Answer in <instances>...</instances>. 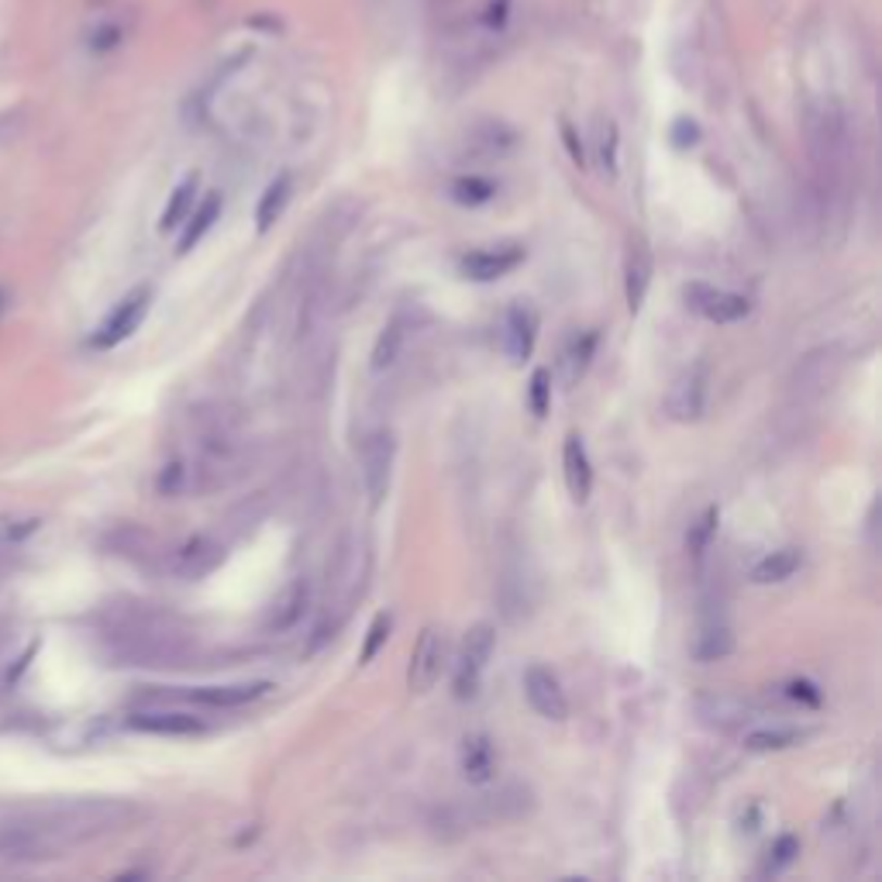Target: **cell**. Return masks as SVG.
<instances>
[{
  "label": "cell",
  "mask_w": 882,
  "mask_h": 882,
  "mask_svg": "<svg viewBox=\"0 0 882 882\" xmlns=\"http://www.w3.org/2000/svg\"><path fill=\"white\" fill-rule=\"evenodd\" d=\"M122 666H187L193 645L187 631L166 625L163 617H138L111 634Z\"/></svg>",
  "instance_id": "cell-1"
},
{
  "label": "cell",
  "mask_w": 882,
  "mask_h": 882,
  "mask_svg": "<svg viewBox=\"0 0 882 882\" xmlns=\"http://www.w3.org/2000/svg\"><path fill=\"white\" fill-rule=\"evenodd\" d=\"M496 645V631L490 625H476L466 631L463 648L455 655V669H452V690L455 700H472L479 693V683H483L487 662L493 655Z\"/></svg>",
  "instance_id": "cell-2"
},
{
  "label": "cell",
  "mask_w": 882,
  "mask_h": 882,
  "mask_svg": "<svg viewBox=\"0 0 882 882\" xmlns=\"http://www.w3.org/2000/svg\"><path fill=\"white\" fill-rule=\"evenodd\" d=\"M393 455H396L393 431L379 428V431L366 434V441H363V483H366V496H369L373 507L383 504L387 493H390Z\"/></svg>",
  "instance_id": "cell-3"
},
{
  "label": "cell",
  "mask_w": 882,
  "mask_h": 882,
  "mask_svg": "<svg viewBox=\"0 0 882 882\" xmlns=\"http://www.w3.org/2000/svg\"><path fill=\"white\" fill-rule=\"evenodd\" d=\"M149 304H152V287H138V290H131V293L122 300V304H117V307L104 317V325H100L97 335L90 338L93 349H114V345L128 342V338L138 331V325H142V320H146Z\"/></svg>",
  "instance_id": "cell-4"
},
{
  "label": "cell",
  "mask_w": 882,
  "mask_h": 882,
  "mask_svg": "<svg viewBox=\"0 0 882 882\" xmlns=\"http://www.w3.org/2000/svg\"><path fill=\"white\" fill-rule=\"evenodd\" d=\"M731 648H734V631H731V620H728L724 596H717V593L704 596V607H700V634H696L693 655L700 662H717V658H724Z\"/></svg>",
  "instance_id": "cell-5"
},
{
  "label": "cell",
  "mask_w": 882,
  "mask_h": 882,
  "mask_svg": "<svg viewBox=\"0 0 882 882\" xmlns=\"http://www.w3.org/2000/svg\"><path fill=\"white\" fill-rule=\"evenodd\" d=\"M683 297H686V307L704 320H710V325H734V320H745L752 314V304L741 293L717 290L710 284H686Z\"/></svg>",
  "instance_id": "cell-6"
},
{
  "label": "cell",
  "mask_w": 882,
  "mask_h": 882,
  "mask_svg": "<svg viewBox=\"0 0 882 882\" xmlns=\"http://www.w3.org/2000/svg\"><path fill=\"white\" fill-rule=\"evenodd\" d=\"M707 411V366L696 363L686 373L676 376V383L666 393V414L679 425H690V420H700Z\"/></svg>",
  "instance_id": "cell-7"
},
{
  "label": "cell",
  "mask_w": 882,
  "mask_h": 882,
  "mask_svg": "<svg viewBox=\"0 0 882 882\" xmlns=\"http://www.w3.org/2000/svg\"><path fill=\"white\" fill-rule=\"evenodd\" d=\"M441 666H445V634L438 628H425L417 638V645L411 652V666H407V690L411 693H428L438 676H441Z\"/></svg>",
  "instance_id": "cell-8"
},
{
  "label": "cell",
  "mask_w": 882,
  "mask_h": 882,
  "mask_svg": "<svg viewBox=\"0 0 882 882\" xmlns=\"http://www.w3.org/2000/svg\"><path fill=\"white\" fill-rule=\"evenodd\" d=\"M525 696L528 704L538 717L545 720H566L569 717V700H566V690L558 683V676L545 666H531L525 672Z\"/></svg>",
  "instance_id": "cell-9"
},
{
  "label": "cell",
  "mask_w": 882,
  "mask_h": 882,
  "mask_svg": "<svg viewBox=\"0 0 882 882\" xmlns=\"http://www.w3.org/2000/svg\"><path fill=\"white\" fill-rule=\"evenodd\" d=\"M525 249L520 245H504V249H479V252H469L458 269H463L466 279L472 284H493V279L514 273L520 263H525Z\"/></svg>",
  "instance_id": "cell-10"
},
{
  "label": "cell",
  "mask_w": 882,
  "mask_h": 882,
  "mask_svg": "<svg viewBox=\"0 0 882 882\" xmlns=\"http://www.w3.org/2000/svg\"><path fill=\"white\" fill-rule=\"evenodd\" d=\"M128 728L142 734H163V738H193L207 731L204 720L187 710H135L128 717Z\"/></svg>",
  "instance_id": "cell-11"
},
{
  "label": "cell",
  "mask_w": 882,
  "mask_h": 882,
  "mask_svg": "<svg viewBox=\"0 0 882 882\" xmlns=\"http://www.w3.org/2000/svg\"><path fill=\"white\" fill-rule=\"evenodd\" d=\"M652 273H655V263H652V249L641 235L631 238L628 245V259H625V297H628V311L638 314L645 307V297H648V287H652Z\"/></svg>",
  "instance_id": "cell-12"
},
{
  "label": "cell",
  "mask_w": 882,
  "mask_h": 882,
  "mask_svg": "<svg viewBox=\"0 0 882 882\" xmlns=\"http://www.w3.org/2000/svg\"><path fill=\"white\" fill-rule=\"evenodd\" d=\"M220 563H225V549H220L214 538L197 534V538L184 541V545L176 549V555H173V572H176V576H184V579H200V576L214 572Z\"/></svg>",
  "instance_id": "cell-13"
},
{
  "label": "cell",
  "mask_w": 882,
  "mask_h": 882,
  "mask_svg": "<svg viewBox=\"0 0 882 882\" xmlns=\"http://www.w3.org/2000/svg\"><path fill=\"white\" fill-rule=\"evenodd\" d=\"M504 352L511 363H525L534 352V338H538V314L528 304H511L504 314Z\"/></svg>",
  "instance_id": "cell-14"
},
{
  "label": "cell",
  "mask_w": 882,
  "mask_h": 882,
  "mask_svg": "<svg viewBox=\"0 0 882 882\" xmlns=\"http://www.w3.org/2000/svg\"><path fill=\"white\" fill-rule=\"evenodd\" d=\"M307 600H311V587H307V579L304 576H297L290 579V583L284 587V593H279L273 600V607L266 614V631H290L300 617H304L307 610Z\"/></svg>",
  "instance_id": "cell-15"
},
{
  "label": "cell",
  "mask_w": 882,
  "mask_h": 882,
  "mask_svg": "<svg viewBox=\"0 0 882 882\" xmlns=\"http://www.w3.org/2000/svg\"><path fill=\"white\" fill-rule=\"evenodd\" d=\"M563 472H566V487H569V496L576 504H587L590 500V490H593V466H590V455H587V445L579 434H569L566 445H563Z\"/></svg>",
  "instance_id": "cell-16"
},
{
  "label": "cell",
  "mask_w": 882,
  "mask_h": 882,
  "mask_svg": "<svg viewBox=\"0 0 882 882\" xmlns=\"http://www.w3.org/2000/svg\"><path fill=\"white\" fill-rule=\"evenodd\" d=\"M269 690L266 679H259V683H228V686H200L190 693L193 704L200 707H214V710H231V707H245L252 700H259Z\"/></svg>",
  "instance_id": "cell-17"
},
{
  "label": "cell",
  "mask_w": 882,
  "mask_h": 882,
  "mask_svg": "<svg viewBox=\"0 0 882 882\" xmlns=\"http://www.w3.org/2000/svg\"><path fill=\"white\" fill-rule=\"evenodd\" d=\"M496 772V748H493V741L487 734H469L463 741V776L469 779V783L476 786H483L490 783Z\"/></svg>",
  "instance_id": "cell-18"
},
{
  "label": "cell",
  "mask_w": 882,
  "mask_h": 882,
  "mask_svg": "<svg viewBox=\"0 0 882 882\" xmlns=\"http://www.w3.org/2000/svg\"><path fill=\"white\" fill-rule=\"evenodd\" d=\"M407 331H411L407 314H393L387 320L383 331H379V338H376V345H373V373H387L396 363L400 352H404Z\"/></svg>",
  "instance_id": "cell-19"
},
{
  "label": "cell",
  "mask_w": 882,
  "mask_h": 882,
  "mask_svg": "<svg viewBox=\"0 0 882 882\" xmlns=\"http://www.w3.org/2000/svg\"><path fill=\"white\" fill-rule=\"evenodd\" d=\"M293 197V176L290 173H279L273 184L266 187V193L259 197V207H255V228L259 235H266L279 217H284L287 204Z\"/></svg>",
  "instance_id": "cell-20"
},
{
  "label": "cell",
  "mask_w": 882,
  "mask_h": 882,
  "mask_svg": "<svg viewBox=\"0 0 882 882\" xmlns=\"http://www.w3.org/2000/svg\"><path fill=\"white\" fill-rule=\"evenodd\" d=\"M804 566V552L799 549H776L766 558H758L752 569V583L769 587V583H786V579Z\"/></svg>",
  "instance_id": "cell-21"
},
{
  "label": "cell",
  "mask_w": 882,
  "mask_h": 882,
  "mask_svg": "<svg viewBox=\"0 0 882 882\" xmlns=\"http://www.w3.org/2000/svg\"><path fill=\"white\" fill-rule=\"evenodd\" d=\"M700 714H704L707 724H717V728H738V724H748L752 720V707L745 704V700H734V696L700 700Z\"/></svg>",
  "instance_id": "cell-22"
},
{
  "label": "cell",
  "mask_w": 882,
  "mask_h": 882,
  "mask_svg": "<svg viewBox=\"0 0 882 882\" xmlns=\"http://www.w3.org/2000/svg\"><path fill=\"white\" fill-rule=\"evenodd\" d=\"M220 217V193H207L204 197V204H200L190 217H187V228H184V235H179V245H176V252L179 255H187L193 245H200V238H204L211 228H214V220Z\"/></svg>",
  "instance_id": "cell-23"
},
{
  "label": "cell",
  "mask_w": 882,
  "mask_h": 882,
  "mask_svg": "<svg viewBox=\"0 0 882 882\" xmlns=\"http://www.w3.org/2000/svg\"><path fill=\"white\" fill-rule=\"evenodd\" d=\"M197 187H200V179H197V173H193V176H187L184 184H179V187L173 190L169 204H166V211H163V220H159V231H176V228L190 217Z\"/></svg>",
  "instance_id": "cell-24"
},
{
  "label": "cell",
  "mask_w": 882,
  "mask_h": 882,
  "mask_svg": "<svg viewBox=\"0 0 882 882\" xmlns=\"http://www.w3.org/2000/svg\"><path fill=\"white\" fill-rule=\"evenodd\" d=\"M449 193H452L455 204L479 207V204H490V200L496 197V184L487 176H458V179H452Z\"/></svg>",
  "instance_id": "cell-25"
},
{
  "label": "cell",
  "mask_w": 882,
  "mask_h": 882,
  "mask_svg": "<svg viewBox=\"0 0 882 882\" xmlns=\"http://www.w3.org/2000/svg\"><path fill=\"white\" fill-rule=\"evenodd\" d=\"M593 352H596V331H583V335H576V338H572L569 349H566V355H563L566 383H576V379L587 373Z\"/></svg>",
  "instance_id": "cell-26"
},
{
  "label": "cell",
  "mask_w": 882,
  "mask_h": 882,
  "mask_svg": "<svg viewBox=\"0 0 882 882\" xmlns=\"http://www.w3.org/2000/svg\"><path fill=\"white\" fill-rule=\"evenodd\" d=\"M804 738V731L796 728H758V731H748L745 734V748L752 752H783L790 745Z\"/></svg>",
  "instance_id": "cell-27"
},
{
  "label": "cell",
  "mask_w": 882,
  "mask_h": 882,
  "mask_svg": "<svg viewBox=\"0 0 882 882\" xmlns=\"http://www.w3.org/2000/svg\"><path fill=\"white\" fill-rule=\"evenodd\" d=\"M717 525H720V511L717 507H707L704 514H700L693 525H690V534H686V549L693 552V558H704L707 549H710V541L717 534Z\"/></svg>",
  "instance_id": "cell-28"
},
{
  "label": "cell",
  "mask_w": 882,
  "mask_h": 882,
  "mask_svg": "<svg viewBox=\"0 0 882 882\" xmlns=\"http://www.w3.org/2000/svg\"><path fill=\"white\" fill-rule=\"evenodd\" d=\"M390 631H393V614L390 610H379L376 617H373V625H369V631H366V641H363V655H358V662H373L376 655H379V648L387 645L390 641Z\"/></svg>",
  "instance_id": "cell-29"
},
{
  "label": "cell",
  "mask_w": 882,
  "mask_h": 882,
  "mask_svg": "<svg viewBox=\"0 0 882 882\" xmlns=\"http://www.w3.org/2000/svg\"><path fill=\"white\" fill-rule=\"evenodd\" d=\"M528 400H531L534 417H545V414H549V407H552V373H549V369H534V373H531Z\"/></svg>",
  "instance_id": "cell-30"
},
{
  "label": "cell",
  "mask_w": 882,
  "mask_h": 882,
  "mask_svg": "<svg viewBox=\"0 0 882 882\" xmlns=\"http://www.w3.org/2000/svg\"><path fill=\"white\" fill-rule=\"evenodd\" d=\"M796 852H799V841H796L793 834H783V837L776 841V848H772L769 869H772V872H779V869H783V866H790V861H793V855H796Z\"/></svg>",
  "instance_id": "cell-31"
},
{
  "label": "cell",
  "mask_w": 882,
  "mask_h": 882,
  "mask_svg": "<svg viewBox=\"0 0 882 882\" xmlns=\"http://www.w3.org/2000/svg\"><path fill=\"white\" fill-rule=\"evenodd\" d=\"M700 142V128L696 122H690V117H679V122L672 125V146L676 149H690Z\"/></svg>",
  "instance_id": "cell-32"
},
{
  "label": "cell",
  "mask_w": 882,
  "mask_h": 882,
  "mask_svg": "<svg viewBox=\"0 0 882 882\" xmlns=\"http://www.w3.org/2000/svg\"><path fill=\"white\" fill-rule=\"evenodd\" d=\"M786 696L799 700V704H807V707H820V693L814 683H807V679H793V683H786Z\"/></svg>",
  "instance_id": "cell-33"
},
{
  "label": "cell",
  "mask_w": 882,
  "mask_h": 882,
  "mask_svg": "<svg viewBox=\"0 0 882 882\" xmlns=\"http://www.w3.org/2000/svg\"><path fill=\"white\" fill-rule=\"evenodd\" d=\"M563 142H566V149H569V155H572V163H576V166H587L583 142H579V138H576V131H572L569 122H563Z\"/></svg>",
  "instance_id": "cell-34"
},
{
  "label": "cell",
  "mask_w": 882,
  "mask_h": 882,
  "mask_svg": "<svg viewBox=\"0 0 882 882\" xmlns=\"http://www.w3.org/2000/svg\"><path fill=\"white\" fill-rule=\"evenodd\" d=\"M600 152H604V166L614 173V169H617V128H614V122H607L604 146H600Z\"/></svg>",
  "instance_id": "cell-35"
},
{
  "label": "cell",
  "mask_w": 882,
  "mask_h": 882,
  "mask_svg": "<svg viewBox=\"0 0 882 882\" xmlns=\"http://www.w3.org/2000/svg\"><path fill=\"white\" fill-rule=\"evenodd\" d=\"M117 38H122V32H117V28H104L100 35H93V49H97V52L114 49V46H117Z\"/></svg>",
  "instance_id": "cell-36"
}]
</instances>
